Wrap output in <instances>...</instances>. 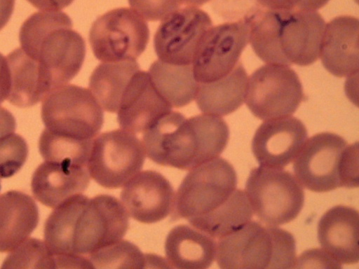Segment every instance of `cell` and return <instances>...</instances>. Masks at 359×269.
Returning <instances> with one entry per match:
<instances>
[{"label": "cell", "instance_id": "603a6c76", "mask_svg": "<svg viewBox=\"0 0 359 269\" xmlns=\"http://www.w3.org/2000/svg\"><path fill=\"white\" fill-rule=\"evenodd\" d=\"M248 75L241 62L225 76L198 83L196 103L203 113L223 116L234 112L245 102Z\"/></svg>", "mask_w": 359, "mask_h": 269}, {"label": "cell", "instance_id": "7c38bea8", "mask_svg": "<svg viewBox=\"0 0 359 269\" xmlns=\"http://www.w3.org/2000/svg\"><path fill=\"white\" fill-rule=\"evenodd\" d=\"M248 43V28L244 20L212 26L192 62L196 81L210 83L227 75L238 64Z\"/></svg>", "mask_w": 359, "mask_h": 269}, {"label": "cell", "instance_id": "9c48e42d", "mask_svg": "<svg viewBox=\"0 0 359 269\" xmlns=\"http://www.w3.org/2000/svg\"><path fill=\"white\" fill-rule=\"evenodd\" d=\"M303 99L301 81L289 65L266 64L256 69L248 79L245 102L259 119L290 116Z\"/></svg>", "mask_w": 359, "mask_h": 269}, {"label": "cell", "instance_id": "2e32d148", "mask_svg": "<svg viewBox=\"0 0 359 269\" xmlns=\"http://www.w3.org/2000/svg\"><path fill=\"white\" fill-rule=\"evenodd\" d=\"M171 111L172 106L158 92L149 72L139 70L123 92L117 121L121 129L136 134L145 132Z\"/></svg>", "mask_w": 359, "mask_h": 269}, {"label": "cell", "instance_id": "4dcf8cb0", "mask_svg": "<svg viewBox=\"0 0 359 269\" xmlns=\"http://www.w3.org/2000/svg\"><path fill=\"white\" fill-rule=\"evenodd\" d=\"M341 268L342 265L323 249H310L296 258L294 268Z\"/></svg>", "mask_w": 359, "mask_h": 269}, {"label": "cell", "instance_id": "d6986e66", "mask_svg": "<svg viewBox=\"0 0 359 269\" xmlns=\"http://www.w3.org/2000/svg\"><path fill=\"white\" fill-rule=\"evenodd\" d=\"M358 219L355 209L337 205L324 213L318 221L319 244L341 264H354L359 261Z\"/></svg>", "mask_w": 359, "mask_h": 269}, {"label": "cell", "instance_id": "83f0119b", "mask_svg": "<svg viewBox=\"0 0 359 269\" xmlns=\"http://www.w3.org/2000/svg\"><path fill=\"white\" fill-rule=\"evenodd\" d=\"M2 268H55V265L53 255L44 241L27 238L10 252Z\"/></svg>", "mask_w": 359, "mask_h": 269}, {"label": "cell", "instance_id": "5bb4252c", "mask_svg": "<svg viewBox=\"0 0 359 269\" xmlns=\"http://www.w3.org/2000/svg\"><path fill=\"white\" fill-rule=\"evenodd\" d=\"M122 188L121 202L128 215L139 222L156 223L172 212L175 191L160 172L140 171Z\"/></svg>", "mask_w": 359, "mask_h": 269}, {"label": "cell", "instance_id": "f546056e", "mask_svg": "<svg viewBox=\"0 0 359 269\" xmlns=\"http://www.w3.org/2000/svg\"><path fill=\"white\" fill-rule=\"evenodd\" d=\"M132 10L149 21L163 20L179 9L180 0H128Z\"/></svg>", "mask_w": 359, "mask_h": 269}, {"label": "cell", "instance_id": "8d00e7d4", "mask_svg": "<svg viewBox=\"0 0 359 269\" xmlns=\"http://www.w3.org/2000/svg\"><path fill=\"white\" fill-rule=\"evenodd\" d=\"M182 4L187 6H201L210 0H180Z\"/></svg>", "mask_w": 359, "mask_h": 269}, {"label": "cell", "instance_id": "6da1fadb", "mask_svg": "<svg viewBox=\"0 0 359 269\" xmlns=\"http://www.w3.org/2000/svg\"><path fill=\"white\" fill-rule=\"evenodd\" d=\"M20 48L48 74L54 88L79 72L86 55L83 37L67 14L41 11L31 15L19 32Z\"/></svg>", "mask_w": 359, "mask_h": 269}, {"label": "cell", "instance_id": "d6a6232c", "mask_svg": "<svg viewBox=\"0 0 359 269\" xmlns=\"http://www.w3.org/2000/svg\"><path fill=\"white\" fill-rule=\"evenodd\" d=\"M264 8L278 11L298 10L302 0H256Z\"/></svg>", "mask_w": 359, "mask_h": 269}, {"label": "cell", "instance_id": "e0dca14e", "mask_svg": "<svg viewBox=\"0 0 359 269\" xmlns=\"http://www.w3.org/2000/svg\"><path fill=\"white\" fill-rule=\"evenodd\" d=\"M358 23L355 17L341 15L325 25L319 57L325 69L337 77L358 74Z\"/></svg>", "mask_w": 359, "mask_h": 269}, {"label": "cell", "instance_id": "8fae6325", "mask_svg": "<svg viewBox=\"0 0 359 269\" xmlns=\"http://www.w3.org/2000/svg\"><path fill=\"white\" fill-rule=\"evenodd\" d=\"M212 26L208 14L200 8L177 9L161 20L154 34V47L158 60L175 65L191 64Z\"/></svg>", "mask_w": 359, "mask_h": 269}, {"label": "cell", "instance_id": "3957f363", "mask_svg": "<svg viewBox=\"0 0 359 269\" xmlns=\"http://www.w3.org/2000/svg\"><path fill=\"white\" fill-rule=\"evenodd\" d=\"M129 216L121 202L101 194L89 198L81 211L68 214L60 223L55 247L65 256H84L124 237Z\"/></svg>", "mask_w": 359, "mask_h": 269}, {"label": "cell", "instance_id": "4fadbf2b", "mask_svg": "<svg viewBox=\"0 0 359 269\" xmlns=\"http://www.w3.org/2000/svg\"><path fill=\"white\" fill-rule=\"evenodd\" d=\"M277 39L287 65L308 66L319 57L325 22L315 11H278Z\"/></svg>", "mask_w": 359, "mask_h": 269}, {"label": "cell", "instance_id": "cb8c5ba5", "mask_svg": "<svg viewBox=\"0 0 359 269\" xmlns=\"http://www.w3.org/2000/svg\"><path fill=\"white\" fill-rule=\"evenodd\" d=\"M139 70L135 60L102 62L95 68L88 87L102 109L111 113L118 111L130 80Z\"/></svg>", "mask_w": 359, "mask_h": 269}, {"label": "cell", "instance_id": "ba28073f", "mask_svg": "<svg viewBox=\"0 0 359 269\" xmlns=\"http://www.w3.org/2000/svg\"><path fill=\"white\" fill-rule=\"evenodd\" d=\"M146 157L142 141L123 129L97 134L93 140L87 167L89 175L107 188L122 187L141 171Z\"/></svg>", "mask_w": 359, "mask_h": 269}, {"label": "cell", "instance_id": "836d02e7", "mask_svg": "<svg viewBox=\"0 0 359 269\" xmlns=\"http://www.w3.org/2000/svg\"><path fill=\"white\" fill-rule=\"evenodd\" d=\"M35 8L46 11H60L69 6L74 0H27Z\"/></svg>", "mask_w": 359, "mask_h": 269}, {"label": "cell", "instance_id": "5b68a950", "mask_svg": "<svg viewBox=\"0 0 359 269\" xmlns=\"http://www.w3.org/2000/svg\"><path fill=\"white\" fill-rule=\"evenodd\" d=\"M236 185L233 167L222 158L189 170L175 194L172 217L184 219L198 229L228 205Z\"/></svg>", "mask_w": 359, "mask_h": 269}, {"label": "cell", "instance_id": "d4e9b609", "mask_svg": "<svg viewBox=\"0 0 359 269\" xmlns=\"http://www.w3.org/2000/svg\"><path fill=\"white\" fill-rule=\"evenodd\" d=\"M149 74L158 92L172 107L184 106L195 99L198 83L191 64L175 65L158 60L151 64Z\"/></svg>", "mask_w": 359, "mask_h": 269}, {"label": "cell", "instance_id": "9a60e30c", "mask_svg": "<svg viewBox=\"0 0 359 269\" xmlns=\"http://www.w3.org/2000/svg\"><path fill=\"white\" fill-rule=\"evenodd\" d=\"M307 137L306 126L295 117L266 120L255 131L252 151L259 165L283 168L295 159Z\"/></svg>", "mask_w": 359, "mask_h": 269}, {"label": "cell", "instance_id": "30bf717a", "mask_svg": "<svg viewBox=\"0 0 359 269\" xmlns=\"http://www.w3.org/2000/svg\"><path fill=\"white\" fill-rule=\"evenodd\" d=\"M149 38L147 23L130 8H117L97 18L89 32L95 57L103 62L135 60Z\"/></svg>", "mask_w": 359, "mask_h": 269}, {"label": "cell", "instance_id": "7402d4cb", "mask_svg": "<svg viewBox=\"0 0 359 269\" xmlns=\"http://www.w3.org/2000/svg\"><path fill=\"white\" fill-rule=\"evenodd\" d=\"M11 90L8 102L25 108L36 104L54 88L48 74L20 47L6 57Z\"/></svg>", "mask_w": 359, "mask_h": 269}, {"label": "cell", "instance_id": "484cf974", "mask_svg": "<svg viewBox=\"0 0 359 269\" xmlns=\"http://www.w3.org/2000/svg\"><path fill=\"white\" fill-rule=\"evenodd\" d=\"M93 140L62 136L44 128L39 137V149L44 160L87 167Z\"/></svg>", "mask_w": 359, "mask_h": 269}, {"label": "cell", "instance_id": "277c9868", "mask_svg": "<svg viewBox=\"0 0 359 269\" xmlns=\"http://www.w3.org/2000/svg\"><path fill=\"white\" fill-rule=\"evenodd\" d=\"M294 160L295 177L311 191L358 186V144L348 145L335 133L320 132L307 139Z\"/></svg>", "mask_w": 359, "mask_h": 269}, {"label": "cell", "instance_id": "ac0fdd59", "mask_svg": "<svg viewBox=\"0 0 359 269\" xmlns=\"http://www.w3.org/2000/svg\"><path fill=\"white\" fill-rule=\"evenodd\" d=\"M90 179L86 166L44 160L32 174L31 188L39 202L53 209L69 198L82 193Z\"/></svg>", "mask_w": 359, "mask_h": 269}, {"label": "cell", "instance_id": "44dd1931", "mask_svg": "<svg viewBox=\"0 0 359 269\" xmlns=\"http://www.w3.org/2000/svg\"><path fill=\"white\" fill-rule=\"evenodd\" d=\"M216 246L215 238L192 226L180 224L170 230L164 248L170 268L205 269L215 259Z\"/></svg>", "mask_w": 359, "mask_h": 269}, {"label": "cell", "instance_id": "e575fe53", "mask_svg": "<svg viewBox=\"0 0 359 269\" xmlns=\"http://www.w3.org/2000/svg\"><path fill=\"white\" fill-rule=\"evenodd\" d=\"M14 6L15 0H0V30L10 20Z\"/></svg>", "mask_w": 359, "mask_h": 269}, {"label": "cell", "instance_id": "4316f807", "mask_svg": "<svg viewBox=\"0 0 359 269\" xmlns=\"http://www.w3.org/2000/svg\"><path fill=\"white\" fill-rule=\"evenodd\" d=\"M95 268H144L145 254L133 243L121 239L88 255Z\"/></svg>", "mask_w": 359, "mask_h": 269}, {"label": "cell", "instance_id": "52a82bcc", "mask_svg": "<svg viewBox=\"0 0 359 269\" xmlns=\"http://www.w3.org/2000/svg\"><path fill=\"white\" fill-rule=\"evenodd\" d=\"M245 191L253 213L267 226L292 221L304 206L303 186L283 168L255 167L249 174Z\"/></svg>", "mask_w": 359, "mask_h": 269}, {"label": "cell", "instance_id": "f1b7e54d", "mask_svg": "<svg viewBox=\"0 0 359 269\" xmlns=\"http://www.w3.org/2000/svg\"><path fill=\"white\" fill-rule=\"evenodd\" d=\"M28 152L22 139L13 133L0 138V191L1 179L16 174L25 164Z\"/></svg>", "mask_w": 359, "mask_h": 269}, {"label": "cell", "instance_id": "7a4b0ae2", "mask_svg": "<svg viewBox=\"0 0 359 269\" xmlns=\"http://www.w3.org/2000/svg\"><path fill=\"white\" fill-rule=\"evenodd\" d=\"M296 242L276 226L250 221L218 239L215 258L223 269L294 268Z\"/></svg>", "mask_w": 359, "mask_h": 269}, {"label": "cell", "instance_id": "ffe728a7", "mask_svg": "<svg viewBox=\"0 0 359 269\" xmlns=\"http://www.w3.org/2000/svg\"><path fill=\"white\" fill-rule=\"evenodd\" d=\"M39 220L36 203L27 193L8 191L0 195V253L11 252L23 243Z\"/></svg>", "mask_w": 359, "mask_h": 269}, {"label": "cell", "instance_id": "8992f818", "mask_svg": "<svg viewBox=\"0 0 359 269\" xmlns=\"http://www.w3.org/2000/svg\"><path fill=\"white\" fill-rule=\"evenodd\" d=\"M41 116L49 132L81 140H93L104 122L103 111L89 89L65 84L41 100Z\"/></svg>", "mask_w": 359, "mask_h": 269}, {"label": "cell", "instance_id": "d590c367", "mask_svg": "<svg viewBox=\"0 0 359 269\" xmlns=\"http://www.w3.org/2000/svg\"><path fill=\"white\" fill-rule=\"evenodd\" d=\"M330 0H302L298 10L315 11L325 6Z\"/></svg>", "mask_w": 359, "mask_h": 269}, {"label": "cell", "instance_id": "1f68e13d", "mask_svg": "<svg viewBox=\"0 0 359 269\" xmlns=\"http://www.w3.org/2000/svg\"><path fill=\"white\" fill-rule=\"evenodd\" d=\"M11 90V75L6 57L0 53V104L8 99Z\"/></svg>", "mask_w": 359, "mask_h": 269}]
</instances>
